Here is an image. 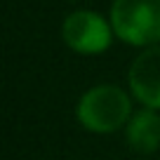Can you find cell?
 <instances>
[{"mask_svg": "<svg viewBox=\"0 0 160 160\" xmlns=\"http://www.w3.org/2000/svg\"><path fill=\"white\" fill-rule=\"evenodd\" d=\"M130 115V99L120 87L99 85L90 90L78 106L80 122L92 132H113Z\"/></svg>", "mask_w": 160, "mask_h": 160, "instance_id": "obj_2", "label": "cell"}, {"mask_svg": "<svg viewBox=\"0 0 160 160\" xmlns=\"http://www.w3.org/2000/svg\"><path fill=\"white\" fill-rule=\"evenodd\" d=\"M130 87L148 108H160V45L134 59L130 68Z\"/></svg>", "mask_w": 160, "mask_h": 160, "instance_id": "obj_4", "label": "cell"}, {"mask_svg": "<svg viewBox=\"0 0 160 160\" xmlns=\"http://www.w3.org/2000/svg\"><path fill=\"white\" fill-rule=\"evenodd\" d=\"M127 141L139 153H153L160 146V115L151 108L132 115L127 125Z\"/></svg>", "mask_w": 160, "mask_h": 160, "instance_id": "obj_5", "label": "cell"}, {"mask_svg": "<svg viewBox=\"0 0 160 160\" xmlns=\"http://www.w3.org/2000/svg\"><path fill=\"white\" fill-rule=\"evenodd\" d=\"M64 40L80 54H97L108 47L111 26L94 12H73L64 21Z\"/></svg>", "mask_w": 160, "mask_h": 160, "instance_id": "obj_3", "label": "cell"}, {"mask_svg": "<svg viewBox=\"0 0 160 160\" xmlns=\"http://www.w3.org/2000/svg\"><path fill=\"white\" fill-rule=\"evenodd\" d=\"M111 24L115 35L132 45L160 40V0H113Z\"/></svg>", "mask_w": 160, "mask_h": 160, "instance_id": "obj_1", "label": "cell"}]
</instances>
